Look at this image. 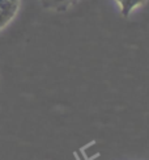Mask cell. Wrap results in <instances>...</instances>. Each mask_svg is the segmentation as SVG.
I'll use <instances>...</instances> for the list:
<instances>
[{
	"instance_id": "1",
	"label": "cell",
	"mask_w": 149,
	"mask_h": 160,
	"mask_svg": "<svg viewBox=\"0 0 149 160\" xmlns=\"http://www.w3.org/2000/svg\"><path fill=\"white\" fill-rule=\"evenodd\" d=\"M20 0H0V30L7 26L16 16Z\"/></svg>"
},
{
	"instance_id": "3",
	"label": "cell",
	"mask_w": 149,
	"mask_h": 160,
	"mask_svg": "<svg viewBox=\"0 0 149 160\" xmlns=\"http://www.w3.org/2000/svg\"><path fill=\"white\" fill-rule=\"evenodd\" d=\"M43 8L52 9V11H65L72 4L76 3V0H41Z\"/></svg>"
},
{
	"instance_id": "2",
	"label": "cell",
	"mask_w": 149,
	"mask_h": 160,
	"mask_svg": "<svg viewBox=\"0 0 149 160\" xmlns=\"http://www.w3.org/2000/svg\"><path fill=\"white\" fill-rule=\"evenodd\" d=\"M115 2H117L119 5L122 16L128 17L132 13L133 9H136L137 7L143 5L147 0H115Z\"/></svg>"
}]
</instances>
